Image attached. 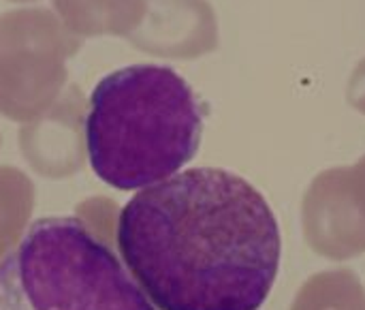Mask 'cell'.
I'll return each mask as SVG.
<instances>
[{"label":"cell","mask_w":365,"mask_h":310,"mask_svg":"<svg viewBox=\"0 0 365 310\" xmlns=\"http://www.w3.org/2000/svg\"><path fill=\"white\" fill-rule=\"evenodd\" d=\"M115 242L158 310H259L282 255L267 199L216 167L180 171L137 193L120 212Z\"/></svg>","instance_id":"cell-1"},{"label":"cell","mask_w":365,"mask_h":310,"mask_svg":"<svg viewBox=\"0 0 365 310\" xmlns=\"http://www.w3.org/2000/svg\"><path fill=\"white\" fill-rule=\"evenodd\" d=\"M83 133L90 167L105 184L150 189L195 159L203 105L171 66L130 64L94 86Z\"/></svg>","instance_id":"cell-2"},{"label":"cell","mask_w":365,"mask_h":310,"mask_svg":"<svg viewBox=\"0 0 365 310\" xmlns=\"http://www.w3.org/2000/svg\"><path fill=\"white\" fill-rule=\"evenodd\" d=\"M0 310L158 309L81 221L43 216L0 261Z\"/></svg>","instance_id":"cell-3"}]
</instances>
